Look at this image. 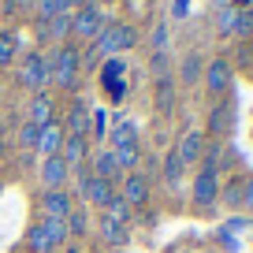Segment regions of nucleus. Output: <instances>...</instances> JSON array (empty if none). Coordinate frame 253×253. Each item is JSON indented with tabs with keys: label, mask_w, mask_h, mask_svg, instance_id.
<instances>
[{
	"label": "nucleus",
	"mask_w": 253,
	"mask_h": 253,
	"mask_svg": "<svg viewBox=\"0 0 253 253\" xmlns=\"http://www.w3.org/2000/svg\"><path fill=\"white\" fill-rule=\"evenodd\" d=\"M48 63H52V82L60 89H79V71H82L79 45H56V52L48 56Z\"/></svg>",
	"instance_id": "obj_1"
},
{
	"label": "nucleus",
	"mask_w": 253,
	"mask_h": 253,
	"mask_svg": "<svg viewBox=\"0 0 253 253\" xmlns=\"http://www.w3.org/2000/svg\"><path fill=\"white\" fill-rule=\"evenodd\" d=\"M134 45H138V30L130 23H104L101 38H97V52L108 56V60L126 52V48H134Z\"/></svg>",
	"instance_id": "obj_2"
},
{
	"label": "nucleus",
	"mask_w": 253,
	"mask_h": 253,
	"mask_svg": "<svg viewBox=\"0 0 253 253\" xmlns=\"http://www.w3.org/2000/svg\"><path fill=\"white\" fill-rule=\"evenodd\" d=\"M48 82H52V63H48V56L26 52L23 60H19V86H26V89H45Z\"/></svg>",
	"instance_id": "obj_3"
},
{
	"label": "nucleus",
	"mask_w": 253,
	"mask_h": 253,
	"mask_svg": "<svg viewBox=\"0 0 253 253\" xmlns=\"http://www.w3.org/2000/svg\"><path fill=\"white\" fill-rule=\"evenodd\" d=\"M101 30H104V15H101L97 4H89V8H82V11H75V15H71V38L97 41V38H101Z\"/></svg>",
	"instance_id": "obj_4"
},
{
	"label": "nucleus",
	"mask_w": 253,
	"mask_h": 253,
	"mask_svg": "<svg viewBox=\"0 0 253 253\" xmlns=\"http://www.w3.org/2000/svg\"><path fill=\"white\" fill-rule=\"evenodd\" d=\"M123 75H126V63L119 60V56H112V60L101 67V86H104V93H108L112 104H119L126 97V79Z\"/></svg>",
	"instance_id": "obj_5"
},
{
	"label": "nucleus",
	"mask_w": 253,
	"mask_h": 253,
	"mask_svg": "<svg viewBox=\"0 0 253 253\" xmlns=\"http://www.w3.org/2000/svg\"><path fill=\"white\" fill-rule=\"evenodd\" d=\"M119 198L130 209H142L145 201H149V179H145L142 171H126L123 179H119Z\"/></svg>",
	"instance_id": "obj_6"
},
{
	"label": "nucleus",
	"mask_w": 253,
	"mask_h": 253,
	"mask_svg": "<svg viewBox=\"0 0 253 253\" xmlns=\"http://www.w3.org/2000/svg\"><path fill=\"white\" fill-rule=\"evenodd\" d=\"M63 138H67V130H63V123H48V126H38V142H34V149L41 153V160L45 157H60L63 149Z\"/></svg>",
	"instance_id": "obj_7"
},
{
	"label": "nucleus",
	"mask_w": 253,
	"mask_h": 253,
	"mask_svg": "<svg viewBox=\"0 0 253 253\" xmlns=\"http://www.w3.org/2000/svg\"><path fill=\"white\" fill-rule=\"evenodd\" d=\"M205 86H209V93H216V97H223L231 89V63L223 60V56H216V60L205 63Z\"/></svg>",
	"instance_id": "obj_8"
},
{
	"label": "nucleus",
	"mask_w": 253,
	"mask_h": 253,
	"mask_svg": "<svg viewBox=\"0 0 253 253\" xmlns=\"http://www.w3.org/2000/svg\"><path fill=\"white\" fill-rule=\"evenodd\" d=\"M216 198H220V171H198V179H194V205L209 209Z\"/></svg>",
	"instance_id": "obj_9"
},
{
	"label": "nucleus",
	"mask_w": 253,
	"mask_h": 253,
	"mask_svg": "<svg viewBox=\"0 0 253 253\" xmlns=\"http://www.w3.org/2000/svg\"><path fill=\"white\" fill-rule=\"evenodd\" d=\"M75 209L71 194L67 190H45V198H41V212H45V220H67Z\"/></svg>",
	"instance_id": "obj_10"
},
{
	"label": "nucleus",
	"mask_w": 253,
	"mask_h": 253,
	"mask_svg": "<svg viewBox=\"0 0 253 253\" xmlns=\"http://www.w3.org/2000/svg\"><path fill=\"white\" fill-rule=\"evenodd\" d=\"M205 149H209L205 134H201V130H186V134L179 138V145H175V157H179L182 164H198V160L205 157Z\"/></svg>",
	"instance_id": "obj_11"
},
{
	"label": "nucleus",
	"mask_w": 253,
	"mask_h": 253,
	"mask_svg": "<svg viewBox=\"0 0 253 253\" xmlns=\"http://www.w3.org/2000/svg\"><path fill=\"white\" fill-rule=\"evenodd\" d=\"M67 175H71V168L63 164L60 157H45L41 160V182H45V190H63L67 186Z\"/></svg>",
	"instance_id": "obj_12"
},
{
	"label": "nucleus",
	"mask_w": 253,
	"mask_h": 253,
	"mask_svg": "<svg viewBox=\"0 0 253 253\" xmlns=\"http://www.w3.org/2000/svg\"><path fill=\"white\" fill-rule=\"evenodd\" d=\"M86 157H89V138H79V134H67L63 138V149H60V160L67 168H75L79 164V171H82V164H86Z\"/></svg>",
	"instance_id": "obj_13"
},
{
	"label": "nucleus",
	"mask_w": 253,
	"mask_h": 253,
	"mask_svg": "<svg viewBox=\"0 0 253 253\" xmlns=\"http://www.w3.org/2000/svg\"><path fill=\"white\" fill-rule=\"evenodd\" d=\"M63 130H67V134H79V138H89V112H86L82 101L71 104V112L63 119Z\"/></svg>",
	"instance_id": "obj_14"
},
{
	"label": "nucleus",
	"mask_w": 253,
	"mask_h": 253,
	"mask_svg": "<svg viewBox=\"0 0 253 253\" xmlns=\"http://www.w3.org/2000/svg\"><path fill=\"white\" fill-rule=\"evenodd\" d=\"M52 116H56V101L48 93H34V101H30V123L34 126H48V123H52Z\"/></svg>",
	"instance_id": "obj_15"
},
{
	"label": "nucleus",
	"mask_w": 253,
	"mask_h": 253,
	"mask_svg": "<svg viewBox=\"0 0 253 253\" xmlns=\"http://www.w3.org/2000/svg\"><path fill=\"white\" fill-rule=\"evenodd\" d=\"M41 38H48V41H56V45H67V38H71V11H63V15H56V19H48V23H41Z\"/></svg>",
	"instance_id": "obj_16"
},
{
	"label": "nucleus",
	"mask_w": 253,
	"mask_h": 253,
	"mask_svg": "<svg viewBox=\"0 0 253 253\" xmlns=\"http://www.w3.org/2000/svg\"><path fill=\"white\" fill-rule=\"evenodd\" d=\"M93 175H97V179H104V182L123 179V171H119V164H116V157H112V149L93 153Z\"/></svg>",
	"instance_id": "obj_17"
},
{
	"label": "nucleus",
	"mask_w": 253,
	"mask_h": 253,
	"mask_svg": "<svg viewBox=\"0 0 253 253\" xmlns=\"http://www.w3.org/2000/svg\"><path fill=\"white\" fill-rule=\"evenodd\" d=\"M112 157H116V164H119V171H134L138 168V160H142V145L138 142H126V145H112Z\"/></svg>",
	"instance_id": "obj_18"
},
{
	"label": "nucleus",
	"mask_w": 253,
	"mask_h": 253,
	"mask_svg": "<svg viewBox=\"0 0 253 253\" xmlns=\"http://www.w3.org/2000/svg\"><path fill=\"white\" fill-rule=\"evenodd\" d=\"M112 198H116V186L93 175V179H89V190H86V201H89V205H97V209H104Z\"/></svg>",
	"instance_id": "obj_19"
},
{
	"label": "nucleus",
	"mask_w": 253,
	"mask_h": 253,
	"mask_svg": "<svg viewBox=\"0 0 253 253\" xmlns=\"http://www.w3.org/2000/svg\"><path fill=\"white\" fill-rule=\"evenodd\" d=\"M227 130H231V104L220 101L212 112H209V134L220 138V134H227Z\"/></svg>",
	"instance_id": "obj_20"
},
{
	"label": "nucleus",
	"mask_w": 253,
	"mask_h": 253,
	"mask_svg": "<svg viewBox=\"0 0 253 253\" xmlns=\"http://www.w3.org/2000/svg\"><path fill=\"white\" fill-rule=\"evenodd\" d=\"M41 231H45V238H48V246H52V250L67 246V238H71L67 220H41Z\"/></svg>",
	"instance_id": "obj_21"
},
{
	"label": "nucleus",
	"mask_w": 253,
	"mask_h": 253,
	"mask_svg": "<svg viewBox=\"0 0 253 253\" xmlns=\"http://www.w3.org/2000/svg\"><path fill=\"white\" fill-rule=\"evenodd\" d=\"M179 75H182V82H186V86H198V79H201V75H205V60H201L198 52H190L186 60H182Z\"/></svg>",
	"instance_id": "obj_22"
},
{
	"label": "nucleus",
	"mask_w": 253,
	"mask_h": 253,
	"mask_svg": "<svg viewBox=\"0 0 253 253\" xmlns=\"http://www.w3.org/2000/svg\"><path fill=\"white\" fill-rule=\"evenodd\" d=\"M235 23H238V4H223V8L216 11V30H220L223 38H235Z\"/></svg>",
	"instance_id": "obj_23"
},
{
	"label": "nucleus",
	"mask_w": 253,
	"mask_h": 253,
	"mask_svg": "<svg viewBox=\"0 0 253 253\" xmlns=\"http://www.w3.org/2000/svg\"><path fill=\"white\" fill-rule=\"evenodd\" d=\"M126 142H138V123L134 119H119L112 126V145H126Z\"/></svg>",
	"instance_id": "obj_24"
},
{
	"label": "nucleus",
	"mask_w": 253,
	"mask_h": 253,
	"mask_svg": "<svg viewBox=\"0 0 253 253\" xmlns=\"http://www.w3.org/2000/svg\"><path fill=\"white\" fill-rule=\"evenodd\" d=\"M101 238H104V242H112V246H126V227L104 216V220H101Z\"/></svg>",
	"instance_id": "obj_25"
},
{
	"label": "nucleus",
	"mask_w": 253,
	"mask_h": 253,
	"mask_svg": "<svg viewBox=\"0 0 253 253\" xmlns=\"http://www.w3.org/2000/svg\"><path fill=\"white\" fill-rule=\"evenodd\" d=\"M130 212H134V209L126 205V201L119 198V194L108 201V205H104V216H108V220H116V223H123V227H126V220H130Z\"/></svg>",
	"instance_id": "obj_26"
},
{
	"label": "nucleus",
	"mask_w": 253,
	"mask_h": 253,
	"mask_svg": "<svg viewBox=\"0 0 253 253\" xmlns=\"http://www.w3.org/2000/svg\"><path fill=\"white\" fill-rule=\"evenodd\" d=\"M182 168H186V164H182V160L175 157V149H171L164 157V179H168V186H179V182H182Z\"/></svg>",
	"instance_id": "obj_27"
},
{
	"label": "nucleus",
	"mask_w": 253,
	"mask_h": 253,
	"mask_svg": "<svg viewBox=\"0 0 253 253\" xmlns=\"http://www.w3.org/2000/svg\"><path fill=\"white\" fill-rule=\"evenodd\" d=\"M63 11H67V0H38V19H41V23L63 15Z\"/></svg>",
	"instance_id": "obj_28"
},
{
	"label": "nucleus",
	"mask_w": 253,
	"mask_h": 253,
	"mask_svg": "<svg viewBox=\"0 0 253 253\" xmlns=\"http://www.w3.org/2000/svg\"><path fill=\"white\" fill-rule=\"evenodd\" d=\"M171 104H175L171 79H157V108H160V112H171Z\"/></svg>",
	"instance_id": "obj_29"
},
{
	"label": "nucleus",
	"mask_w": 253,
	"mask_h": 253,
	"mask_svg": "<svg viewBox=\"0 0 253 253\" xmlns=\"http://www.w3.org/2000/svg\"><path fill=\"white\" fill-rule=\"evenodd\" d=\"M26 246H30L34 253H52V246H48L45 231H41V223H34L30 231H26Z\"/></svg>",
	"instance_id": "obj_30"
},
{
	"label": "nucleus",
	"mask_w": 253,
	"mask_h": 253,
	"mask_svg": "<svg viewBox=\"0 0 253 253\" xmlns=\"http://www.w3.org/2000/svg\"><path fill=\"white\" fill-rule=\"evenodd\" d=\"M235 38H253V8L238 4V23H235Z\"/></svg>",
	"instance_id": "obj_31"
},
{
	"label": "nucleus",
	"mask_w": 253,
	"mask_h": 253,
	"mask_svg": "<svg viewBox=\"0 0 253 253\" xmlns=\"http://www.w3.org/2000/svg\"><path fill=\"white\" fill-rule=\"evenodd\" d=\"M11 60H15V34L0 30V67H8Z\"/></svg>",
	"instance_id": "obj_32"
},
{
	"label": "nucleus",
	"mask_w": 253,
	"mask_h": 253,
	"mask_svg": "<svg viewBox=\"0 0 253 253\" xmlns=\"http://www.w3.org/2000/svg\"><path fill=\"white\" fill-rule=\"evenodd\" d=\"M89 130H93V138H104V130H108V116H104V112H93Z\"/></svg>",
	"instance_id": "obj_33"
},
{
	"label": "nucleus",
	"mask_w": 253,
	"mask_h": 253,
	"mask_svg": "<svg viewBox=\"0 0 253 253\" xmlns=\"http://www.w3.org/2000/svg\"><path fill=\"white\" fill-rule=\"evenodd\" d=\"M67 231H86V212H82V209H71V216H67Z\"/></svg>",
	"instance_id": "obj_34"
},
{
	"label": "nucleus",
	"mask_w": 253,
	"mask_h": 253,
	"mask_svg": "<svg viewBox=\"0 0 253 253\" xmlns=\"http://www.w3.org/2000/svg\"><path fill=\"white\" fill-rule=\"evenodd\" d=\"M223 198H227V201H231V205H242V182H238V179H235V182H231V186H227V190H223Z\"/></svg>",
	"instance_id": "obj_35"
},
{
	"label": "nucleus",
	"mask_w": 253,
	"mask_h": 253,
	"mask_svg": "<svg viewBox=\"0 0 253 253\" xmlns=\"http://www.w3.org/2000/svg\"><path fill=\"white\" fill-rule=\"evenodd\" d=\"M19 142H23V145H30V149H34V142H38V126H34V123H26L23 130H19Z\"/></svg>",
	"instance_id": "obj_36"
},
{
	"label": "nucleus",
	"mask_w": 253,
	"mask_h": 253,
	"mask_svg": "<svg viewBox=\"0 0 253 253\" xmlns=\"http://www.w3.org/2000/svg\"><path fill=\"white\" fill-rule=\"evenodd\" d=\"M89 179H93V171H79V182H75V190H79V198H86V190H89Z\"/></svg>",
	"instance_id": "obj_37"
},
{
	"label": "nucleus",
	"mask_w": 253,
	"mask_h": 253,
	"mask_svg": "<svg viewBox=\"0 0 253 253\" xmlns=\"http://www.w3.org/2000/svg\"><path fill=\"white\" fill-rule=\"evenodd\" d=\"M242 205L253 212V179H246V186H242Z\"/></svg>",
	"instance_id": "obj_38"
},
{
	"label": "nucleus",
	"mask_w": 253,
	"mask_h": 253,
	"mask_svg": "<svg viewBox=\"0 0 253 253\" xmlns=\"http://www.w3.org/2000/svg\"><path fill=\"white\" fill-rule=\"evenodd\" d=\"M89 4H93V0H67V8H79V11L89 8Z\"/></svg>",
	"instance_id": "obj_39"
},
{
	"label": "nucleus",
	"mask_w": 253,
	"mask_h": 253,
	"mask_svg": "<svg viewBox=\"0 0 253 253\" xmlns=\"http://www.w3.org/2000/svg\"><path fill=\"white\" fill-rule=\"evenodd\" d=\"M175 15H179V19L186 15V0H175Z\"/></svg>",
	"instance_id": "obj_40"
},
{
	"label": "nucleus",
	"mask_w": 253,
	"mask_h": 253,
	"mask_svg": "<svg viewBox=\"0 0 253 253\" xmlns=\"http://www.w3.org/2000/svg\"><path fill=\"white\" fill-rule=\"evenodd\" d=\"M30 4H38V0H19V8H30Z\"/></svg>",
	"instance_id": "obj_41"
},
{
	"label": "nucleus",
	"mask_w": 253,
	"mask_h": 253,
	"mask_svg": "<svg viewBox=\"0 0 253 253\" xmlns=\"http://www.w3.org/2000/svg\"><path fill=\"white\" fill-rule=\"evenodd\" d=\"M63 253H82V250H79V246H67V250H63Z\"/></svg>",
	"instance_id": "obj_42"
},
{
	"label": "nucleus",
	"mask_w": 253,
	"mask_h": 253,
	"mask_svg": "<svg viewBox=\"0 0 253 253\" xmlns=\"http://www.w3.org/2000/svg\"><path fill=\"white\" fill-rule=\"evenodd\" d=\"M0 157H4V142H0Z\"/></svg>",
	"instance_id": "obj_43"
},
{
	"label": "nucleus",
	"mask_w": 253,
	"mask_h": 253,
	"mask_svg": "<svg viewBox=\"0 0 253 253\" xmlns=\"http://www.w3.org/2000/svg\"><path fill=\"white\" fill-rule=\"evenodd\" d=\"M246 8H253V0H246Z\"/></svg>",
	"instance_id": "obj_44"
},
{
	"label": "nucleus",
	"mask_w": 253,
	"mask_h": 253,
	"mask_svg": "<svg viewBox=\"0 0 253 253\" xmlns=\"http://www.w3.org/2000/svg\"><path fill=\"white\" fill-rule=\"evenodd\" d=\"M0 123H4V112H0Z\"/></svg>",
	"instance_id": "obj_45"
}]
</instances>
